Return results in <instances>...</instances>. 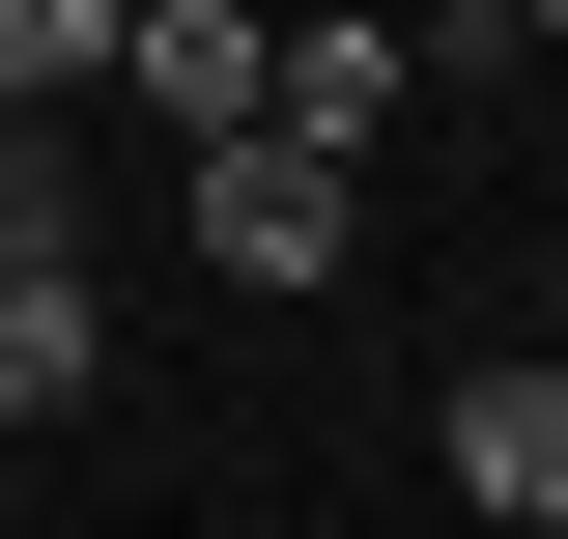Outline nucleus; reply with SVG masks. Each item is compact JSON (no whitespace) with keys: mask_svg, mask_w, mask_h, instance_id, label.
<instances>
[{"mask_svg":"<svg viewBox=\"0 0 568 539\" xmlns=\"http://www.w3.org/2000/svg\"><path fill=\"white\" fill-rule=\"evenodd\" d=\"M342 227H369V200L313 171V142H200V256L256 284V313H284V284H342Z\"/></svg>","mask_w":568,"mask_h":539,"instance_id":"1","label":"nucleus"},{"mask_svg":"<svg viewBox=\"0 0 568 539\" xmlns=\"http://www.w3.org/2000/svg\"><path fill=\"white\" fill-rule=\"evenodd\" d=\"M114 85H142L171 142H256V85H284V29H256V0H114Z\"/></svg>","mask_w":568,"mask_h":539,"instance_id":"2","label":"nucleus"},{"mask_svg":"<svg viewBox=\"0 0 568 539\" xmlns=\"http://www.w3.org/2000/svg\"><path fill=\"white\" fill-rule=\"evenodd\" d=\"M455 482H484V539H568V340L455 369Z\"/></svg>","mask_w":568,"mask_h":539,"instance_id":"3","label":"nucleus"},{"mask_svg":"<svg viewBox=\"0 0 568 539\" xmlns=\"http://www.w3.org/2000/svg\"><path fill=\"white\" fill-rule=\"evenodd\" d=\"M398 85H426V58H398V29H284V85H256V142H313V171H342V142H369V114H398Z\"/></svg>","mask_w":568,"mask_h":539,"instance_id":"4","label":"nucleus"},{"mask_svg":"<svg viewBox=\"0 0 568 539\" xmlns=\"http://www.w3.org/2000/svg\"><path fill=\"white\" fill-rule=\"evenodd\" d=\"M58 85H114V0H0V142H58Z\"/></svg>","mask_w":568,"mask_h":539,"instance_id":"5","label":"nucleus"},{"mask_svg":"<svg viewBox=\"0 0 568 539\" xmlns=\"http://www.w3.org/2000/svg\"><path fill=\"white\" fill-rule=\"evenodd\" d=\"M85 369H114V313H85V284H0V426H58Z\"/></svg>","mask_w":568,"mask_h":539,"instance_id":"6","label":"nucleus"},{"mask_svg":"<svg viewBox=\"0 0 568 539\" xmlns=\"http://www.w3.org/2000/svg\"><path fill=\"white\" fill-rule=\"evenodd\" d=\"M0 284H85V227H58V142H0Z\"/></svg>","mask_w":568,"mask_h":539,"instance_id":"7","label":"nucleus"}]
</instances>
